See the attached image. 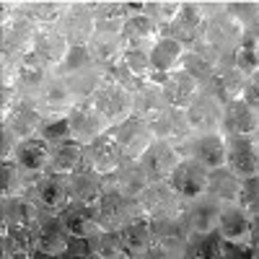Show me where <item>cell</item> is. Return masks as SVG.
<instances>
[{
    "mask_svg": "<svg viewBox=\"0 0 259 259\" xmlns=\"http://www.w3.org/2000/svg\"><path fill=\"white\" fill-rule=\"evenodd\" d=\"M104 182L119 187L122 192L133 194V197H140V192L150 184V179H148V174H145V168L140 166V161H124V163L114 171V174L104 177Z\"/></svg>",
    "mask_w": 259,
    "mask_h": 259,
    "instance_id": "f35d334b",
    "label": "cell"
},
{
    "mask_svg": "<svg viewBox=\"0 0 259 259\" xmlns=\"http://www.w3.org/2000/svg\"><path fill=\"white\" fill-rule=\"evenodd\" d=\"M259 124V109L246 101V99H231L223 104V122H221V133L223 135H246L256 133Z\"/></svg>",
    "mask_w": 259,
    "mask_h": 259,
    "instance_id": "cb8c5ba5",
    "label": "cell"
},
{
    "mask_svg": "<svg viewBox=\"0 0 259 259\" xmlns=\"http://www.w3.org/2000/svg\"><path fill=\"white\" fill-rule=\"evenodd\" d=\"M18 8L36 26H57L65 8H68V0H18Z\"/></svg>",
    "mask_w": 259,
    "mask_h": 259,
    "instance_id": "ab89813d",
    "label": "cell"
},
{
    "mask_svg": "<svg viewBox=\"0 0 259 259\" xmlns=\"http://www.w3.org/2000/svg\"><path fill=\"white\" fill-rule=\"evenodd\" d=\"M239 205L251 215H259V174L246 177L241 184V194H239Z\"/></svg>",
    "mask_w": 259,
    "mask_h": 259,
    "instance_id": "f5cc1de1",
    "label": "cell"
},
{
    "mask_svg": "<svg viewBox=\"0 0 259 259\" xmlns=\"http://www.w3.org/2000/svg\"><path fill=\"white\" fill-rule=\"evenodd\" d=\"M179 6H182V0H143V11L150 18H156L161 24V29L166 24H171V18L177 16Z\"/></svg>",
    "mask_w": 259,
    "mask_h": 259,
    "instance_id": "816d5d0a",
    "label": "cell"
},
{
    "mask_svg": "<svg viewBox=\"0 0 259 259\" xmlns=\"http://www.w3.org/2000/svg\"><path fill=\"white\" fill-rule=\"evenodd\" d=\"M140 212V202L133 194L122 192L119 187L114 184H106L104 182V192L99 197V205H96V218H99V226L106 228V231H119L122 226H127L130 221H135Z\"/></svg>",
    "mask_w": 259,
    "mask_h": 259,
    "instance_id": "7a4b0ae2",
    "label": "cell"
},
{
    "mask_svg": "<svg viewBox=\"0 0 259 259\" xmlns=\"http://www.w3.org/2000/svg\"><path fill=\"white\" fill-rule=\"evenodd\" d=\"M241 184H244V179L236 174L228 163L218 166V168H210V174H207V194H212L221 205L239 202Z\"/></svg>",
    "mask_w": 259,
    "mask_h": 259,
    "instance_id": "d6a6232c",
    "label": "cell"
},
{
    "mask_svg": "<svg viewBox=\"0 0 259 259\" xmlns=\"http://www.w3.org/2000/svg\"><path fill=\"white\" fill-rule=\"evenodd\" d=\"M161 89H163V96L171 106H182V109H187L189 101L197 96V91L202 89V85L194 80L187 70L177 68V70H171L168 78L161 83Z\"/></svg>",
    "mask_w": 259,
    "mask_h": 259,
    "instance_id": "e575fe53",
    "label": "cell"
},
{
    "mask_svg": "<svg viewBox=\"0 0 259 259\" xmlns=\"http://www.w3.org/2000/svg\"><path fill=\"white\" fill-rule=\"evenodd\" d=\"M68 241H70V231L65 228L60 215H41L34 228L36 256H62L65 249H68Z\"/></svg>",
    "mask_w": 259,
    "mask_h": 259,
    "instance_id": "ffe728a7",
    "label": "cell"
},
{
    "mask_svg": "<svg viewBox=\"0 0 259 259\" xmlns=\"http://www.w3.org/2000/svg\"><path fill=\"white\" fill-rule=\"evenodd\" d=\"M41 119H45V114H41V109L36 106V101L31 96H21L13 106H11V112L3 114V119L0 122H6L13 133L21 138H31L39 133V127H41Z\"/></svg>",
    "mask_w": 259,
    "mask_h": 259,
    "instance_id": "484cf974",
    "label": "cell"
},
{
    "mask_svg": "<svg viewBox=\"0 0 259 259\" xmlns=\"http://www.w3.org/2000/svg\"><path fill=\"white\" fill-rule=\"evenodd\" d=\"M85 163H89L94 171H99L101 177L114 174V171L124 163L122 148H119L112 130H106V133H101L91 143H85Z\"/></svg>",
    "mask_w": 259,
    "mask_h": 259,
    "instance_id": "5bb4252c",
    "label": "cell"
},
{
    "mask_svg": "<svg viewBox=\"0 0 259 259\" xmlns=\"http://www.w3.org/2000/svg\"><path fill=\"white\" fill-rule=\"evenodd\" d=\"M0 244H3L6 259H34L36 256L31 228H3L0 231Z\"/></svg>",
    "mask_w": 259,
    "mask_h": 259,
    "instance_id": "74e56055",
    "label": "cell"
},
{
    "mask_svg": "<svg viewBox=\"0 0 259 259\" xmlns=\"http://www.w3.org/2000/svg\"><path fill=\"white\" fill-rule=\"evenodd\" d=\"M13 158L31 174H45L52 158V143L47 138H41L39 133L31 138H21L13 150Z\"/></svg>",
    "mask_w": 259,
    "mask_h": 259,
    "instance_id": "d4e9b609",
    "label": "cell"
},
{
    "mask_svg": "<svg viewBox=\"0 0 259 259\" xmlns=\"http://www.w3.org/2000/svg\"><path fill=\"white\" fill-rule=\"evenodd\" d=\"M251 249H254V256H259V215L251 218Z\"/></svg>",
    "mask_w": 259,
    "mask_h": 259,
    "instance_id": "91938a15",
    "label": "cell"
},
{
    "mask_svg": "<svg viewBox=\"0 0 259 259\" xmlns=\"http://www.w3.org/2000/svg\"><path fill=\"white\" fill-rule=\"evenodd\" d=\"M184 50L187 47L182 45L179 39L161 34L153 41V47H150V70L148 73H163V75H168L171 70H177L182 65Z\"/></svg>",
    "mask_w": 259,
    "mask_h": 259,
    "instance_id": "1f68e13d",
    "label": "cell"
},
{
    "mask_svg": "<svg viewBox=\"0 0 259 259\" xmlns=\"http://www.w3.org/2000/svg\"><path fill=\"white\" fill-rule=\"evenodd\" d=\"M122 36H124V41H156L161 36V24L156 18H150L145 11L130 13L124 18Z\"/></svg>",
    "mask_w": 259,
    "mask_h": 259,
    "instance_id": "b9f144b4",
    "label": "cell"
},
{
    "mask_svg": "<svg viewBox=\"0 0 259 259\" xmlns=\"http://www.w3.org/2000/svg\"><path fill=\"white\" fill-rule=\"evenodd\" d=\"M29 197L36 202L41 215H60L70 205V182L68 174H57V171H45L39 174Z\"/></svg>",
    "mask_w": 259,
    "mask_h": 259,
    "instance_id": "277c9868",
    "label": "cell"
},
{
    "mask_svg": "<svg viewBox=\"0 0 259 259\" xmlns=\"http://www.w3.org/2000/svg\"><path fill=\"white\" fill-rule=\"evenodd\" d=\"M179 218L184 221L189 233H210L218 228V218H221V202L212 194H200L194 200H187L182 207Z\"/></svg>",
    "mask_w": 259,
    "mask_h": 259,
    "instance_id": "2e32d148",
    "label": "cell"
},
{
    "mask_svg": "<svg viewBox=\"0 0 259 259\" xmlns=\"http://www.w3.org/2000/svg\"><path fill=\"white\" fill-rule=\"evenodd\" d=\"M68 3H94V0H68Z\"/></svg>",
    "mask_w": 259,
    "mask_h": 259,
    "instance_id": "be15d7a7",
    "label": "cell"
},
{
    "mask_svg": "<svg viewBox=\"0 0 259 259\" xmlns=\"http://www.w3.org/2000/svg\"><path fill=\"white\" fill-rule=\"evenodd\" d=\"M39 174H31L13 156L0 161V197H18L29 194Z\"/></svg>",
    "mask_w": 259,
    "mask_h": 259,
    "instance_id": "4dcf8cb0",
    "label": "cell"
},
{
    "mask_svg": "<svg viewBox=\"0 0 259 259\" xmlns=\"http://www.w3.org/2000/svg\"><path fill=\"white\" fill-rule=\"evenodd\" d=\"M57 26L68 36L70 45H89L91 36L96 34L94 3H68Z\"/></svg>",
    "mask_w": 259,
    "mask_h": 259,
    "instance_id": "e0dca14e",
    "label": "cell"
},
{
    "mask_svg": "<svg viewBox=\"0 0 259 259\" xmlns=\"http://www.w3.org/2000/svg\"><path fill=\"white\" fill-rule=\"evenodd\" d=\"M89 65H96L94 62V55L89 50V45H70L68 55H65V60L60 62V68L55 73L60 75H70L75 70H83V68H89Z\"/></svg>",
    "mask_w": 259,
    "mask_h": 259,
    "instance_id": "681fc988",
    "label": "cell"
},
{
    "mask_svg": "<svg viewBox=\"0 0 259 259\" xmlns=\"http://www.w3.org/2000/svg\"><path fill=\"white\" fill-rule=\"evenodd\" d=\"M168 106L166 96H163V89L161 83H153V80H145L140 89L133 94V114L150 122L156 114H161Z\"/></svg>",
    "mask_w": 259,
    "mask_h": 259,
    "instance_id": "8d00e7d4",
    "label": "cell"
},
{
    "mask_svg": "<svg viewBox=\"0 0 259 259\" xmlns=\"http://www.w3.org/2000/svg\"><path fill=\"white\" fill-rule=\"evenodd\" d=\"M34 101H36V106L41 109V114H45V117H62V114H68L73 109L75 96L70 91L68 80H65V75L52 73L50 80L41 85L39 94L34 96Z\"/></svg>",
    "mask_w": 259,
    "mask_h": 259,
    "instance_id": "44dd1931",
    "label": "cell"
},
{
    "mask_svg": "<svg viewBox=\"0 0 259 259\" xmlns=\"http://www.w3.org/2000/svg\"><path fill=\"white\" fill-rule=\"evenodd\" d=\"M91 101L96 104V109L101 112L109 127H117L127 117H133V94L117 83L104 80V85L91 96Z\"/></svg>",
    "mask_w": 259,
    "mask_h": 259,
    "instance_id": "9c48e42d",
    "label": "cell"
},
{
    "mask_svg": "<svg viewBox=\"0 0 259 259\" xmlns=\"http://www.w3.org/2000/svg\"><path fill=\"white\" fill-rule=\"evenodd\" d=\"M236 256H254V249H251V244L223 241V259H236Z\"/></svg>",
    "mask_w": 259,
    "mask_h": 259,
    "instance_id": "680465c9",
    "label": "cell"
},
{
    "mask_svg": "<svg viewBox=\"0 0 259 259\" xmlns=\"http://www.w3.org/2000/svg\"><path fill=\"white\" fill-rule=\"evenodd\" d=\"M62 256H75V259H96V251H94V239L89 236H70L68 241V249H65Z\"/></svg>",
    "mask_w": 259,
    "mask_h": 259,
    "instance_id": "11a10c76",
    "label": "cell"
},
{
    "mask_svg": "<svg viewBox=\"0 0 259 259\" xmlns=\"http://www.w3.org/2000/svg\"><path fill=\"white\" fill-rule=\"evenodd\" d=\"M112 133H114V138H117V143H119V148H122L124 161H138L145 150H148V145L156 140L150 124H148L145 119L135 117V114L127 117L124 122H119L117 127H112Z\"/></svg>",
    "mask_w": 259,
    "mask_h": 259,
    "instance_id": "8fae6325",
    "label": "cell"
},
{
    "mask_svg": "<svg viewBox=\"0 0 259 259\" xmlns=\"http://www.w3.org/2000/svg\"><path fill=\"white\" fill-rule=\"evenodd\" d=\"M119 236L130 259H145L148 249L153 246V221L145 218V215H138L135 221L119 228Z\"/></svg>",
    "mask_w": 259,
    "mask_h": 259,
    "instance_id": "f546056e",
    "label": "cell"
},
{
    "mask_svg": "<svg viewBox=\"0 0 259 259\" xmlns=\"http://www.w3.org/2000/svg\"><path fill=\"white\" fill-rule=\"evenodd\" d=\"M41 210L29 194L18 197H0V231L3 228H36Z\"/></svg>",
    "mask_w": 259,
    "mask_h": 259,
    "instance_id": "7402d4cb",
    "label": "cell"
},
{
    "mask_svg": "<svg viewBox=\"0 0 259 259\" xmlns=\"http://www.w3.org/2000/svg\"><path fill=\"white\" fill-rule=\"evenodd\" d=\"M226 11L233 18H239L244 24V29H246L251 21L259 16V0H231V3H226Z\"/></svg>",
    "mask_w": 259,
    "mask_h": 259,
    "instance_id": "db71d44e",
    "label": "cell"
},
{
    "mask_svg": "<svg viewBox=\"0 0 259 259\" xmlns=\"http://www.w3.org/2000/svg\"><path fill=\"white\" fill-rule=\"evenodd\" d=\"M182 158H184V156H182L179 145L156 138L138 161H140V166L145 168V174H148L150 182H163V179L171 177V171L177 168V163H179Z\"/></svg>",
    "mask_w": 259,
    "mask_h": 259,
    "instance_id": "7c38bea8",
    "label": "cell"
},
{
    "mask_svg": "<svg viewBox=\"0 0 259 259\" xmlns=\"http://www.w3.org/2000/svg\"><path fill=\"white\" fill-rule=\"evenodd\" d=\"M184 256H197V259H223V236L218 233V228L210 231V233H192Z\"/></svg>",
    "mask_w": 259,
    "mask_h": 259,
    "instance_id": "ee69618b",
    "label": "cell"
},
{
    "mask_svg": "<svg viewBox=\"0 0 259 259\" xmlns=\"http://www.w3.org/2000/svg\"><path fill=\"white\" fill-rule=\"evenodd\" d=\"M140 212L150 221H158V218H174V215H182L184 200L179 197V192L171 187L168 179L163 182H150L143 192H140Z\"/></svg>",
    "mask_w": 259,
    "mask_h": 259,
    "instance_id": "8992f818",
    "label": "cell"
},
{
    "mask_svg": "<svg viewBox=\"0 0 259 259\" xmlns=\"http://www.w3.org/2000/svg\"><path fill=\"white\" fill-rule=\"evenodd\" d=\"M241 99H246L254 109H259V70L246 75V83H244V91H241Z\"/></svg>",
    "mask_w": 259,
    "mask_h": 259,
    "instance_id": "6f0895ef",
    "label": "cell"
},
{
    "mask_svg": "<svg viewBox=\"0 0 259 259\" xmlns=\"http://www.w3.org/2000/svg\"><path fill=\"white\" fill-rule=\"evenodd\" d=\"M202 24H205L202 3H197V0H182L177 16L171 18V24H166V26L161 29V34L174 36V39L182 41L184 47H189V45H194V41L200 39Z\"/></svg>",
    "mask_w": 259,
    "mask_h": 259,
    "instance_id": "30bf717a",
    "label": "cell"
},
{
    "mask_svg": "<svg viewBox=\"0 0 259 259\" xmlns=\"http://www.w3.org/2000/svg\"><path fill=\"white\" fill-rule=\"evenodd\" d=\"M187 119L192 133H210V130H221L223 122V101L212 96L207 89H200L187 106Z\"/></svg>",
    "mask_w": 259,
    "mask_h": 259,
    "instance_id": "ac0fdd59",
    "label": "cell"
},
{
    "mask_svg": "<svg viewBox=\"0 0 259 259\" xmlns=\"http://www.w3.org/2000/svg\"><path fill=\"white\" fill-rule=\"evenodd\" d=\"M256 138H259V124H256Z\"/></svg>",
    "mask_w": 259,
    "mask_h": 259,
    "instance_id": "e7e4bbea",
    "label": "cell"
},
{
    "mask_svg": "<svg viewBox=\"0 0 259 259\" xmlns=\"http://www.w3.org/2000/svg\"><path fill=\"white\" fill-rule=\"evenodd\" d=\"M60 221L65 223V228L70 231V236H89V239H94V236L101 231L94 205L70 202L68 207L60 212Z\"/></svg>",
    "mask_w": 259,
    "mask_h": 259,
    "instance_id": "836d02e7",
    "label": "cell"
},
{
    "mask_svg": "<svg viewBox=\"0 0 259 259\" xmlns=\"http://www.w3.org/2000/svg\"><path fill=\"white\" fill-rule=\"evenodd\" d=\"M3 73H11V78L16 83V89L21 91V96H31L34 99L55 70L34 50H29L24 55H18L11 68H3Z\"/></svg>",
    "mask_w": 259,
    "mask_h": 259,
    "instance_id": "5b68a950",
    "label": "cell"
},
{
    "mask_svg": "<svg viewBox=\"0 0 259 259\" xmlns=\"http://www.w3.org/2000/svg\"><path fill=\"white\" fill-rule=\"evenodd\" d=\"M179 150H182V156H189L194 161H200L205 168L226 166V135L221 133V130L192 133Z\"/></svg>",
    "mask_w": 259,
    "mask_h": 259,
    "instance_id": "52a82bcc",
    "label": "cell"
},
{
    "mask_svg": "<svg viewBox=\"0 0 259 259\" xmlns=\"http://www.w3.org/2000/svg\"><path fill=\"white\" fill-rule=\"evenodd\" d=\"M89 50L94 55V62L99 68H106L122 57L124 52V36L122 34H104V31H96L89 41Z\"/></svg>",
    "mask_w": 259,
    "mask_h": 259,
    "instance_id": "60d3db41",
    "label": "cell"
},
{
    "mask_svg": "<svg viewBox=\"0 0 259 259\" xmlns=\"http://www.w3.org/2000/svg\"><path fill=\"white\" fill-rule=\"evenodd\" d=\"M207 174H210V168H205L200 161L184 156L177 163V168L171 171L168 182L179 192V197L187 202V200H194V197H200V194L207 192Z\"/></svg>",
    "mask_w": 259,
    "mask_h": 259,
    "instance_id": "d6986e66",
    "label": "cell"
},
{
    "mask_svg": "<svg viewBox=\"0 0 259 259\" xmlns=\"http://www.w3.org/2000/svg\"><path fill=\"white\" fill-rule=\"evenodd\" d=\"M31 50L45 60L52 70H57L60 62L65 60V55H68V50H70V41L62 34L60 26H36Z\"/></svg>",
    "mask_w": 259,
    "mask_h": 259,
    "instance_id": "4316f807",
    "label": "cell"
},
{
    "mask_svg": "<svg viewBox=\"0 0 259 259\" xmlns=\"http://www.w3.org/2000/svg\"><path fill=\"white\" fill-rule=\"evenodd\" d=\"M197 3H231V0H197Z\"/></svg>",
    "mask_w": 259,
    "mask_h": 259,
    "instance_id": "6125c7cd",
    "label": "cell"
},
{
    "mask_svg": "<svg viewBox=\"0 0 259 259\" xmlns=\"http://www.w3.org/2000/svg\"><path fill=\"white\" fill-rule=\"evenodd\" d=\"M65 80H68L75 101L91 99V96L101 89V85H104V70L99 68V65H89V68H83V70H75V73H70V75H65Z\"/></svg>",
    "mask_w": 259,
    "mask_h": 259,
    "instance_id": "7bdbcfd3",
    "label": "cell"
},
{
    "mask_svg": "<svg viewBox=\"0 0 259 259\" xmlns=\"http://www.w3.org/2000/svg\"><path fill=\"white\" fill-rule=\"evenodd\" d=\"M246 34H249V36H254V39L259 41V16H256V18L251 21V24L246 26Z\"/></svg>",
    "mask_w": 259,
    "mask_h": 259,
    "instance_id": "94428289",
    "label": "cell"
},
{
    "mask_svg": "<svg viewBox=\"0 0 259 259\" xmlns=\"http://www.w3.org/2000/svg\"><path fill=\"white\" fill-rule=\"evenodd\" d=\"M244 83H246V73L233 62V57H221L215 70L210 75V80L202 85L207 89L212 96H218L223 104H228L231 99H239L244 91Z\"/></svg>",
    "mask_w": 259,
    "mask_h": 259,
    "instance_id": "4fadbf2b",
    "label": "cell"
},
{
    "mask_svg": "<svg viewBox=\"0 0 259 259\" xmlns=\"http://www.w3.org/2000/svg\"><path fill=\"white\" fill-rule=\"evenodd\" d=\"M39 135L47 138L50 143H60V140L73 138L68 114H62V117H45V119H41V127H39Z\"/></svg>",
    "mask_w": 259,
    "mask_h": 259,
    "instance_id": "f907efd6",
    "label": "cell"
},
{
    "mask_svg": "<svg viewBox=\"0 0 259 259\" xmlns=\"http://www.w3.org/2000/svg\"><path fill=\"white\" fill-rule=\"evenodd\" d=\"M148 124H150V130H153V138L168 140V143H174L179 148L192 135V127H189V119H187V109H182V106H171L168 104L166 109L161 114H156Z\"/></svg>",
    "mask_w": 259,
    "mask_h": 259,
    "instance_id": "603a6c76",
    "label": "cell"
},
{
    "mask_svg": "<svg viewBox=\"0 0 259 259\" xmlns=\"http://www.w3.org/2000/svg\"><path fill=\"white\" fill-rule=\"evenodd\" d=\"M246 29L239 18H233L226 11V3L205 16V24H202V34L200 39L189 47H197L205 55H210L212 60H221V57H233L236 47L241 45Z\"/></svg>",
    "mask_w": 259,
    "mask_h": 259,
    "instance_id": "6da1fadb",
    "label": "cell"
},
{
    "mask_svg": "<svg viewBox=\"0 0 259 259\" xmlns=\"http://www.w3.org/2000/svg\"><path fill=\"white\" fill-rule=\"evenodd\" d=\"M68 119H70V133L78 143H91L94 138H99L101 133L112 130L106 124V119L101 117V112L96 109V104L91 99H80L73 104V109L68 112Z\"/></svg>",
    "mask_w": 259,
    "mask_h": 259,
    "instance_id": "9a60e30c",
    "label": "cell"
},
{
    "mask_svg": "<svg viewBox=\"0 0 259 259\" xmlns=\"http://www.w3.org/2000/svg\"><path fill=\"white\" fill-rule=\"evenodd\" d=\"M218 233L223 236V241L249 244V241H251V215H249L239 202L221 205Z\"/></svg>",
    "mask_w": 259,
    "mask_h": 259,
    "instance_id": "83f0119b",
    "label": "cell"
},
{
    "mask_svg": "<svg viewBox=\"0 0 259 259\" xmlns=\"http://www.w3.org/2000/svg\"><path fill=\"white\" fill-rule=\"evenodd\" d=\"M85 163V145L78 143L75 138L52 143V158L47 171H57V174H73L75 168Z\"/></svg>",
    "mask_w": 259,
    "mask_h": 259,
    "instance_id": "d590c367",
    "label": "cell"
},
{
    "mask_svg": "<svg viewBox=\"0 0 259 259\" xmlns=\"http://www.w3.org/2000/svg\"><path fill=\"white\" fill-rule=\"evenodd\" d=\"M70 182V202H83V205H99V197L104 192V177L99 171H94L89 163H83L75 168L73 174H68Z\"/></svg>",
    "mask_w": 259,
    "mask_h": 259,
    "instance_id": "f1b7e54d",
    "label": "cell"
},
{
    "mask_svg": "<svg viewBox=\"0 0 259 259\" xmlns=\"http://www.w3.org/2000/svg\"><path fill=\"white\" fill-rule=\"evenodd\" d=\"M233 62L239 65L246 75L256 73V70H259V41H256L254 36L244 34L241 45L236 47V52H233Z\"/></svg>",
    "mask_w": 259,
    "mask_h": 259,
    "instance_id": "c3c4849f",
    "label": "cell"
},
{
    "mask_svg": "<svg viewBox=\"0 0 259 259\" xmlns=\"http://www.w3.org/2000/svg\"><path fill=\"white\" fill-rule=\"evenodd\" d=\"M94 251H96V259H130V256H127V249H124V244H122L119 231H106V228H101V231L94 236Z\"/></svg>",
    "mask_w": 259,
    "mask_h": 259,
    "instance_id": "bcb514c9",
    "label": "cell"
},
{
    "mask_svg": "<svg viewBox=\"0 0 259 259\" xmlns=\"http://www.w3.org/2000/svg\"><path fill=\"white\" fill-rule=\"evenodd\" d=\"M16 145H18V135L13 133V130H11L6 122H0V158L13 156Z\"/></svg>",
    "mask_w": 259,
    "mask_h": 259,
    "instance_id": "9f6ffc18",
    "label": "cell"
},
{
    "mask_svg": "<svg viewBox=\"0 0 259 259\" xmlns=\"http://www.w3.org/2000/svg\"><path fill=\"white\" fill-rule=\"evenodd\" d=\"M226 163L241 179L259 174V138H256V133L226 135Z\"/></svg>",
    "mask_w": 259,
    "mask_h": 259,
    "instance_id": "ba28073f",
    "label": "cell"
},
{
    "mask_svg": "<svg viewBox=\"0 0 259 259\" xmlns=\"http://www.w3.org/2000/svg\"><path fill=\"white\" fill-rule=\"evenodd\" d=\"M189 231L179 215L174 218H158L153 221V246L148 249L145 259H177L187 254L189 244Z\"/></svg>",
    "mask_w": 259,
    "mask_h": 259,
    "instance_id": "3957f363",
    "label": "cell"
},
{
    "mask_svg": "<svg viewBox=\"0 0 259 259\" xmlns=\"http://www.w3.org/2000/svg\"><path fill=\"white\" fill-rule=\"evenodd\" d=\"M215 65H218V60H212V57L205 55L202 50H197V47H187L179 68L187 70V73H189L194 80H197L200 85H205V83L210 80L212 70H215Z\"/></svg>",
    "mask_w": 259,
    "mask_h": 259,
    "instance_id": "f6af8a7d",
    "label": "cell"
},
{
    "mask_svg": "<svg viewBox=\"0 0 259 259\" xmlns=\"http://www.w3.org/2000/svg\"><path fill=\"white\" fill-rule=\"evenodd\" d=\"M150 47H153V41H124L122 60L135 75H148V70H150Z\"/></svg>",
    "mask_w": 259,
    "mask_h": 259,
    "instance_id": "7dc6e473",
    "label": "cell"
}]
</instances>
